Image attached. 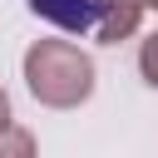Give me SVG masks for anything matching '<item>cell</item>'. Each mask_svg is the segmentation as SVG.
<instances>
[{
  "label": "cell",
  "instance_id": "277c9868",
  "mask_svg": "<svg viewBox=\"0 0 158 158\" xmlns=\"http://www.w3.org/2000/svg\"><path fill=\"white\" fill-rule=\"evenodd\" d=\"M0 158H40L35 133H30V128H20V123L0 128Z\"/></svg>",
  "mask_w": 158,
  "mask_h": 158
},
{
  "label": "cell",
  "instance_id": "7a4b0ae2",
  "mask_svg": "<svg viewBox=\"0 0 158 158\" xmlns=\"http://www.w3.org/2000/svg\"><path fill=\"white\" fill-rule=\"evenodd\" d=\"M148 10H158V0H99L94 35H99L104 44H118V40H128V35L143 25Z\"/></svg>",
  "mask_w": 158,
  "mask_h": 158
},
{
  "label": "cell",
  "instance_id": "8992f818",
  "mask_svg": "<svg viewBox=\"0 0 158 158\" xmlns=\"http://www.w3.org/2000/svg\"><path fill=\"white\" fill-rule=\"evenodd\" d=\"M0 128H10V94L0 89Z\"/></svg>",
  "mask_w": 158,
  "mask_h": 158
},
{
  "label": "cell",
  "instance_id": "6da1fadb",
  "mask_svg": "<svg viewBox=\"0 0 158 158\" xmlns=\"http://www.w3.org/2000/svg\"><path fill=\"white\" fill-rule=\"evenodd\" d=\"M25 89L44 109H79L94 94V59L69 40H35L25 49Z\"/></svg>",
  "mask_w": 158,
  "mask_h": 158
},
{
  "label": "cell",
  "instance_id": "5b68a950",
  "mask_svg": "<svg viewBox=\"0 0 158 158\" xmlns=\"http://www.w3.org/2000/svg\"><path fill=\"white\" fill-rule=\"evenodd\" d=\"M138 74L158 89V30H153V35L143 40V49H138Z\"/></svg>",
  "mask_w": 158,
  "mask_h": 158
},
{
  "label": "cell",
  "instance_id": "3957f363",
  "mask_svg": "<svg viewBox=\"0 0 158 158\" xmlns=\"http://www.w3.org/2000/svg\"><path fill=\"white\" fill-rule=\"evenodd\" d=\"M25 5L40 20H49L54 30H64V35H84L99 20V0H25Z\"/></svg>",
  "mask_w": 158,
  "mask_h": 158
}]
</instances>
